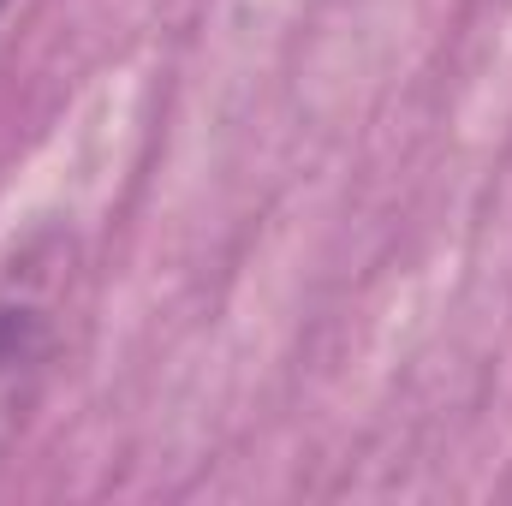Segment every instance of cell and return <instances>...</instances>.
Wrapping results in <instances>:
<instances>
[{"mask_svg": "<svg viewBox=\"0 0 512 506\" xmlns=\"http://www.w3.org/2000/svg\"><path fill=\"white\" fill-rule=\"evenodd\" d=\"M54 358V316L42 298H0V453L18 435L24 411L36 405Z\"/></svg>", "mask_w": 512, "mask_h": 506, "instance_id": "cell-1", "label": "cell"}, {"mask_svg": "<svg viewBox=\"0 0 512 506\" xmlns=\"http://www.w3.org/2000/svg\"><path fill=\"white\" fill-rule=\"evenodd\" d=\"M0 6H6V0H0Z\"/></svg>", "mask_w": 512, "mask_h": 506, "instance_id": "cell-2", "label": "cell"}]
</instances>
